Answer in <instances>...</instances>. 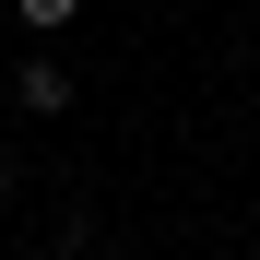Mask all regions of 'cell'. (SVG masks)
I'll return each mask as SVG.
<instances>
[{
  "label": "cell",
  "mask_w": 260,
  "mask_h": 260,
  "mask_svg": "<svg viewBox=\"0 0 260 260\" xmlns=\"http://www.w3.org/2000/svg\"><path fill=\"white\" fill-rule=\"evenodd\" d=\"M0 189H12V154H0Z\"/></svg>",
  "instance_id": "3957f363"
},
{
  "label": "cell",
  "mask_w": 260,
  "mask_h": 260,
  "mask_svg": "<svg viewBox=\"0 0 260 260\" xmlns=\"http://www.w3.org/2000/svg\"><path fill=\"white\" fill-rule=\"evenodd\" d=\"M12 12H24V24H36V36H59V24H71V12H83V0H12Z\"/></svg>",
  "instance_id": "7a4b0ae2"
},
{
  "label": "cell",
  "mask_w": 260,
  "mask_h": 260,
  "mask_svg": "<svg viewBox=\"0 0 260 260\" xmlns=\"http://www.w3.org/2000/svg\"><path fill=\"white\" fill-rule=\"evenodd\" d=\"M12 95L48 118V107H71V71H59V59H24V71H12Z\"/></svg>",
  "instance_id": "6da1fadb"
}]
</instances>
